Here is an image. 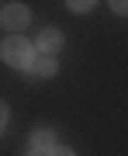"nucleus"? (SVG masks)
<instances>
[{
	"mask_svg": "<svg viewBox=\"0 0 128 156\" xmlns=\"http://www.w3.org/2000/svg\"><path fill=\"white\" fill-rule=\"evenodd\" d=\"M24 156H45V153H38V149H28V153H24Z\"/></svg>",
	"mask_w": 128,
	"mask_h": 156,
	"instance_id": "nucleus-10",
	"label": "nucleus"
},
{
	"mask_svg": "<svg viewBox=\"0 0 128 156\" xmlns=\"http://www.w3.org/2000/svg\"><path fill=\"white\" fill-rule=\"evenodd\" d=\"M28 73L31 76H56L59 73V66H56V56H31V62H28Z\"/></svg>",
	"mask_w": 128,
	"mask_h": 156,
	"instance_id": "nucleus-4",
	"label": "nucleus"
},
{
	"mask_svg": "<svg viewBox=\"0 0 128 156\" xmlns=\"http://www.w3.org/2000/svg\"><path fill=\"white\" fill-rule=\"evenodd\" d=\"M66 7H69V11H90L94 0H66Z\"/></svg>",
	"mask_w": 128,
	"mask_h": 156,
	"instance_id": "nucleus-6",
	"label": "nucleus"
},
{
	"mask_svg": "<svg viewBox=\"0 0 128 156\" xmlns=\"http://www.w3.org/2000/svg\"><path fill=\"white\" fill-rule=\"evenodd\" d=\"M111 11L121 14V17H128V0H111Z\"/></svg>",
	"mask_w": 128,
	"mask_h": 156,
	"instance_id": "nucleus-7",
	"label": "nucleus"
},
{
	"mask_svg": "<svg viewBox=\"0 0 128 156\" xmlns=\"http://www.w3.org/2000/svg\"><path fill=\"white\" fill-rule=\"evenodd\" d=\"M0 56H4L7 66H28L31 62V42L21 38V35H11V38L0 45Z\"/></svg>",
	"mask_w": 128,
	"mask_h": 156,
	"instance_id": "nucleus-1",
	"label": "nucleus"
},
{
	"mask_svg": "<svg viewBox=\"0 0 128 156\" xmlns=\"http://www.w3.org/2000/svg\"><path fill=\"white\" fill-rule=\"evenodd\" d=\"M52 146H56V132H52V128H35V132H31V149L49 153Z\"/></svg>",
	"mask_w": 128,
	"mask_h": 156,
	"instance_id": "nucleus-5",
	"label": "nucleus"
},
{
	"mask_svg": "<svg viewBox=\"0 0 128 156\" xmlns=\"http://www.w3.org/2000/svg\"><path fill=\"white\" fill-rule=\"evenodd\" d=\"M7 118H11V108L0 101V135H4V128H7Z\"/></svg>",
	"mask_w": 128,
	"mask_h": 156,
	"instance_id": "nucleus-8",
	"label": "nucleus"
},
{
	"mask_svg": "<svg viewBox=\"0 0 128 156\" xmlns=\"http://www.w3.org/2000/svg\"><path fill=\"white\" fill-rule=\"evenodd\" d=\"M45 156H76V153H73V149H66V146H52Z\"/></svg>",
	"mask_w": 128,
	"mask_h": 156,
	"instance_id": "nucleus-9",
	"label": "nucleus"
},
{
	"mask_svg": "<svg viewBox=\"0 0 128 156\" xmlns=\"http://www.w3.org/2000/svg\"><path fill=\"white\" fill-rule=\"evenodd\" d=\"M35 49H38L42 56H56V52L62 49V31H59V28H42L38 42H35Z\"/></svg>",
	"mask_w": 128,
	"mask_h": 156,
	"instance_id": "nucleus-3",
	"label": "nucleus"
},
{
	"mask_svg": "<svg viewBox=\"0 0 128 156\" xmlns=\"http://www.w3.org/2000/svg\"><path fill=\"white\" fill-rule=\"evenodd\" d=\"M0 24H4V28H11V31L28 28V24H31V11H28V4H7L4 14H0Z\"/></svg>",
	"mask_w": 128,
	"mask_h": 156,
	"instance_id": "nucleus-2",
	"label": "nucleus"
}]
</instances>
